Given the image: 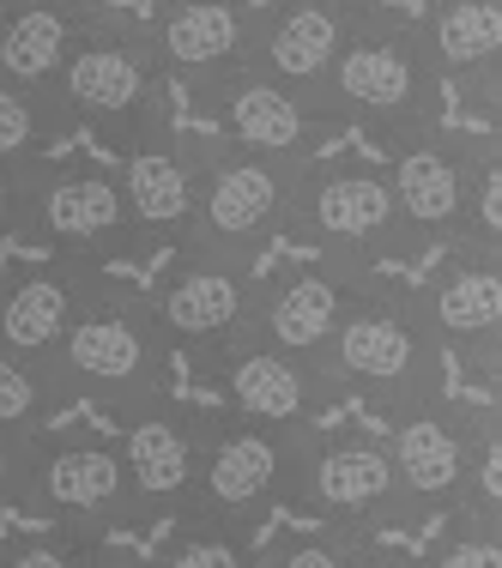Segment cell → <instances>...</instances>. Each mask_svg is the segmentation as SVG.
<instances>
[{"label": "cell", "instance_id": "1", "mask_svg": "<svg viewBox=\"0 0 502 568\" xmlns=\"http://www.w3.org/2000/svg\"><path fill=\"white\" fill-rule=\"evenodd\" d=\"M442 98H448V85H442L436 61H430L424 37H418V19L382 7V0H363L345 49L328 67L321 115L333 128H363L382 145H393L418 128H436Z\"/></svg>", "mask_w": 502, "mask_h": 568}, {"label": "cell", "instance_id": "2", "mask_svg": "<svg viewBox=\"0 0 502 568\" xmlns=\"http://www.w3.org/2000/svg\"><path fill=\"white\" fill-rule=\"evenodd\" d=\"M388 187L405 254L496 242V133H460L436 121L388 145Z\"/></svg>", "mask_w": 502, "mask_h": 568}, {"label": "cell", "instance_id": "3", "mask_svg": "<svg viewBox=\"0 0 502 568\" xmlns=\"http://www.w3.org/2000/svg\"><path fill=\"white\" fill-rule=\"evenodd\" d=\"M170 91L175 85L152 55L145 19H128L110 0L91 7L56 79L61 115L79 121L86 133H98L110 152H128L133 140L170 128Z\"/></svg>", "mask_w": 502, "mask_h": 568}, {"label": "cell", "instance_id": "4", "mask_svg": "<svg viewBox=\"0 0 502 568\" xmlns=\"http://www.w3.org/2000/svg\"><path fill=\"white\" fill-rule=\"evenodd\" d=\"M321 369H328L333 394H363L382 412L442 394L448 382V357L436 333L424 327V315H418L412 291L388 284L382 273H370L358 303L333 327L328 351H321Z\"/></svg>", "mask_w": 502, "mask_h": 568}, {"label": "cell", "instance_id": "5", "mask_svg": "<svg viewBox=\"0 0 502 568\" xmlns=\"http://www.w3.org/2000/svg\"><path fill=\"white\" fill-rule=\"evenodd\" d=\"M49 375L61 382V394H86L116 417L152 405L164 394V333L152 321V303L98 278V291L86 296V308L49 357Z\"/></svg>", "mask_w": 502, "mask_h": 568}, {"label": "cell", "instance_id": "6", "mask_svg": "<svg viewBox=\"0 0 502 568\" xmlns=\"http://www.w3.org/2000/svg\"><path fill=\"white\" fill-rule=\"evenodd\" d=\"M388 459L400 471V490L412 514H454L472 496H496L491 490V448H496V412L460 405L448 394L412 399L400 412H388Z\"/></svg>", "mask_w": 502, "mask_h": 568}, {"label": "cell", "instance_id": "7", "mask_svg": "<svg viewBox=\"0 0 502 568\" xmlns=\"http://www.w3.org/2000/svg\"><path fill=\"white\" fill-rule=\"evenodd\" d=\"M284 236L303 242V248L321 254V261H345V266H363V273H382V261L405 254L388 170L315 152L303 170H297Z\"/></svg>", "mask_w": 502, "mask_h": 568}, {"label": "cell", "instance_id": "8", "mask_svg": "<svg viewBox=\"0 0 502 568\" xmlns=\"http://www.w3.org/2000/svg\"><path fill=\"white\" fill-rule=\"evenodd\" d=\"M297 170H303L297 158L242 152V145H230V140L200 145V194H194L188 242H194V248L261 261V248L279 242L284 224H291Z\"/></svg>", "mask_w": 502, "mask_h": 568}, {"label": "cell", "instance_id": "9", "mask_svg": "<svg viewBox=\"0 0 502 568\" xmlns=\"http://www.w3.org/2000/svg\"><path fill=\"white\" fill-rule=\"evenodd\" d=\"M309 429H273L254 417H207L200 429V471H194V508L200 520L254 526L273 503H284L297 484V454Z\"/></svg>", "mask_w": 502, "mask_h": 568}, {"label": "cell", "instance_id": "10", "mask_svg": "<svg viewBox=\"0 0 502 568\" xmlns=\"http://www.w3.org/2000/svg\"><path fill=\"white\" fill-rule=\"evenodd\" d=\"M19 242H43L49 254H61V261H86V266H110V261L145 254L116 170L61 164V158H49V164L37 170L31 212H24V236Z\"/></svg>", "mask_w": 502, "mask_h": 568}, {"label": "cell", "instance_id": "11", "mask_svg": "<svg viewBox=\"0 0 502 568\" xmlns=\"http://www.w3.org/2000/svg\"><path fill=\"white\" fill-rule=\"evenodd\" d=\"M24 503L43 514L49 526L79 538H103L116 526H140L133 484L121 466V448L103 436H37L24 459Z\"/></svg>", "mask_w": 502, "mask_h": 568}, {"label": "cell", "instance_id": "12", "mask_svg": "<svg viewBox=\"0 0 502 568\" xmlns=\"http://www.w3.org/2000/svg\"><path fill=\"white\" fill-rule=\"evenodd\" d=\"M170 254H175L170 273L145 296L152 321L164 333V345H188L194 357L212 363L224 345H237L254 327V303H261L254 261L219 254V248H194V242H182Z\"/></svg>", "mask_w": 502, "mask_h": 568}, {"label": "cell", "instance_id": "13", "mask_svg": "<svg viewBox=\"0 0 502 568\" xmlns=\"http://www.w3.org/2000/svg\"><path fill=\"white\" fill-rule=\"evenodd\" d=\"M291 496L315 508L321 526L363 532V538L418 520L405 490H400V471L388 459V442L358 436V429H345V436H303Z\"/></svg>", "mask_w": 502, "mask_h": 568}, {"label": "cell", "instance_id": "14", "mask_svg": "<svg viewBox=\"0 0 502 568\" xmlns=\"http://www.w3.org/2000/svg\"><path fill=\"white\" fill-rule=\"evenodd\" d=\"M442 357H454L472 382H502V254L496 242H454L442 266L412 291Z\"/></svg>", "mask_w": 502, "mask_h": 568}, {"label": "cell", "instance_id": "15", "mask_svg": "<svg viewBox=\"0 0 502 568\" xmlns=\"http://www.w3.org/2000/svg\"><path fill=\"white\" fill-rule=\"evenodd\" d=\"M254 19H261V0H164L145 19V37L170 85L212 98L230 73L249 67Z\"/></svg>", "mask_w": 502, "mask_h": 568}, {"label": "cell", "instance_id": "16", "mask_svg": "<svg viewBox=\"0 0 502 568\" xmlns=\"http://www.w3.org/2000/svg\"><path fill=\"white\" fill-rule=\"evenodd\" d=\"M200 429H207V417L164 394L121 417L116 448H121V466H128L140 520H188L194 471H200Z\"/></svg>", "mask_w": 502, "mask_h": 568}, {"label": "cell", "instance_id": "17", "mask_svg": "<svg viewBox=\"0 0 502 568\" xmlns=\"http://www.w3.org/2000/svg\"><path fill=\"white\" fill-rule=\"evenodd\" d=\"M212 375H219L224 399L237 417H254V424L273 429H309L321 412H328L333 382L315 357H297V351H279L254 333H242L237 345H224L212 357Z\"/></svg>", "mask_w": 502, "mask_h": 568}, {"label": "cell", "instance_id": "18", "mask_svg": "<svg viewBox=\"0 0 502 568\" xmlns=\"http://www.w3.org/2000/svg\"><path fill=\"white\" fill-rule=\"evenodd\" d=\"M200 110L219 121V140L242 145V152L297 158V164H309L315 152H328V140L339 133L303 91L279 85V79L254 73V67L230 73L212 98H200Z\"/></svg>", "mask_w": 502, "mask_h": 568}, {"label": "cell", "instance_id": "19", "mask_svg": "<svg viewBox=\"0 0 502 568\" xmlns=\"http://www.w3.org/2000/svg\"><path fill=\"white\" fill-rule=\"evenodd\" d=\"M116 182L128 194L140 248H182L188 224H194V194H200V140L158 128L145 140H133L128 152H116Z\"/></svg>", "mask_w": 502, "mask_h": 568}, {"label": "cell", "instance_id": "20", "mask_svg": "<svg viewBox=\"0 0 502 568\" xmlns=\"http://www.w3.org/2000/svg\"><path fill=\"white\" fill-rule=\"evenodd\" d=\"M358 12H363V0H267L261 19H254L249 67L279 79V85H291V91H303L321 110L328 67L339 61Z\"/></svg>", "mask_w": 502, "mask_h": 568}, {"label": "cell", "instance_id": "21", "mask_svg": "<svg viewBox=\"0 0 502 568\" xmlns=\"http://www.w3.org/2000/svg\"><path fill=\"white\" fill-rule=\"evenodd\" d=\"M370 284L363 266H345V261H309L284 266L273 284H261V303H254V339L279 345V351H297V357H315L328 351L333 327L345 321V308L358 303V291Z\"/></svg>", "mask_w": 502, "mask_h": 568}, {"label": "cell", "instance_id": "22", "mask_svg": "<svg viewBox=\"0 0 502 568\" xmlns=\"http://www.w3.org/2000/svg\"><path fill=\"white\" fill-rule=\"evenodd\" d=\"M430 61L442 85L496 133V103H502V0H436L418 19Z\"/></svg>", "mask_w": 502, "mask_h": 568}, {"label": "cell", "instance_id": "23", "mask_svg": "<svg viewBox=\"0 0 502 568\" xmlns=\"http://www.w3.org/2000/svg\"><path fill=\"white\" fill-rule=\"evenodd\" d=\"M98 278H103V266L61 261V254L0 278V351L49 363L56 345L67 339V327H73V315L86 308V296L98 291Z\"/></svg>", "mask_w": 502, "mask_h": 568}, {"label": "cell", "instance_id": "24", "mask_svg": "<svg viewBox=\"0 0 502 568\" xmlns=\"http://www.w3.org/2000/svg\"><path fill=\"white\" fill-rule=\"evenodd\" d=\"M98 0H0V79L56 98L61 61Z\"/></svg>", "mask_w": 502, "mask_h": 568}, {"label": "cell", "instance_id": "25", "mask_svg": "<svg viewBox=\"0 0 502 568\" xmlns=\"http://www.w3.org/2000/svg\"><path fill=\"white\" fill-rule=\"evenodd\" d=\"M61 133H67V115L56 98L0 79V158L7 164H49Z\"/></svg>", "mask_w": 502, "mask_h": 568}, {"label": "cell", "instance_id": "26", "mask_svg": "<svg viewBox=\"0 0 502 568\" xmlns=\"http://www.w3.org/2000/svg\"><path fill=\"white\" fill-rule=\"evenodd\" d=\"M418 568H502V503L472 496L448 514V532L430 545Z\"/></svg>", "mask_w": 502, "mask_h": 568}, {"label": "cell", "instance_id": "27", "mask_svg": "<svg viewBox=\"0 0 502 568\" xmlns=\"http://www.w3.org/2000/svg\"><path fill=\"white\" fill-rule=\"evenodd\" d=\"M67 394L49 375V363H31L19 351H0V429L7 436H43L49 412H56Z\"/></svg>", "mask_w": 502, "mask_h": 568}, {"label": "cell", "instance_id": "28", "mask_svg": "<svg viewBox=\"0 0 502 568\" xmlns=\"http://www.w3.org/2000/svg\"><path fill=\"white\" fill-rule=\"evenodd\" d=\"M152 568H261L254 526H224V520L188 514V526L170 538L164 557H158Z\"/></svg>", "mask_w": 502, "mask_h": 568}, {"label": "cell", "instance_id": "29", "mask_svg": "<svg viewBox=\"0 0 502 568\" xmlns=\"http://www.w3.org/2000/svg\"><path fill=\"white\" fill-rule=\"evenodd\" d=\"M370 538L363 532H339V526H315V532L279 545L273 557H261V568H358Z\"/></svg>", "mask_w": 502, "mask_h": 568}, {"label": "cell", "instance_id": "30", "mask_svg": "<svg viewBox=\"0 0 502 568\" xmlns=\"http://www.w3.org/2000/svg\"><path fill=\"white\" fill-rule=\"evenodd\" d=\"M91 545L103 538H79V532H37V538H19V545L0 550V568H86Z\"/></svg>", "mask_w": 502, "mask_h": 568}, {"label": "cell", "instance_id": "31", "mask_svg": "<svg viewBox=\"0 0 502 568\" xmlns=\"http://www.w3.org/2000/svg\"><path fill=\"white\" fill-rule=\"evenodd\" d=\"M43 164H7L0 158V242L24 236V212H31V187Z\"/></svg>", "mask_w": 502, "mask_h": 568}, {"label": "cell", "instance_id": "32", "mask_svg": "<svg viewBox=\"0 0 502 568\" xmlns=\"http://www.w3.org/2000/svg\"><path fill=\"white\" fill-rule=\"evenodd\" d=\"M31 442L37 436H7V429H0V508L24 490V459H31Z\"/></svg>", "mask_w": 502, "mask_h": 568}, {"label": "cell", "instance_id": "33", "mask_svg": "<svg viewBox=\"0 0 502 568\" xmlns=\"http://www.w3.org/2000/svg\"><path fill=\"white\" fill-rule=\"evenodd\" d=\"M358 568H418V562H405V557H393V550H375V545H370Z\"/></svg>", "mask_w": 502, "mask_h": 568}, {"label": "cell", "instance_id": "34", "mask_svg": "<svg viewBox=\"0 0 502 568\" xmlns=\"http://www.w3.org/2000/svg\"><path fill=\"white\" fill-rule=\"evenodd\" d=\"M86 568H140V562H128V557H116V550L91 545V557H86Z\"/></svg>", "mask_w": 502, "mask_h": 568}, {"label": "cell", "instance_id": "35", "mask_svg": "<svg viewBox=\"0 0 502 568\" xmlns=\"http://www.w3.org/2000/svg\"><path fill=\"white\" fill-rule=\"evenodd\" d=\"M98 7H103V0H98Z\"/></svg>", "mask_w": 502, "mask_h": 568}]
</instances>
